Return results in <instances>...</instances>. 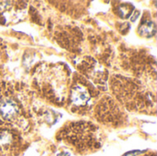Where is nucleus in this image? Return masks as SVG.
<instances>
[{
  "mask_svg": "<svg viewBox=\"0 0 157 156\" xmlns=\"http://www.w3.org/2000/svg\"><path fill=\"white\" fill-rule=\"evenodd\" d=\"M89 96L85 88L81 86L75 87L72 93V100L76 105H85L88 101Z\"/></svg>",
  "mask_w": 157,
  "mask_h": 156,
  "instance_id": "f03ea898",
  "label": "nucleus"
},
{
  "mask_svg": "<svg viewBox=\"0 0 157 156\" xmlns=\"http://www.w3.org/2000/svg\"><path fill=\"white\" fill-rule=\"evenodd\" d=\"M0 112L6 119L13 118L17 113V106L12 100H5L0 105Z\"/></svg>",
  "mask_w": 157,
  "mask_h": 156,
  "instance_id": "f257e3e1",
  "label": "nucleus"
},
{
  "mask_svg": "<svg viewBox=\"0 0 157 156\" xmlns=\"http://www.w3.org/2000/svg\"><path fill=\"white\" fill-rule=\"evenodd\" d=\"M141 29H142V32L144 33L145 35L153 34L155 32V25L152 22H147L142 26Z\"/></svg>",
  "mask_w": 157,
  "mask_h": 156,
  "instance_id": "7ed1b4c3",
  "label": "nucleus"
}]
</instances>
